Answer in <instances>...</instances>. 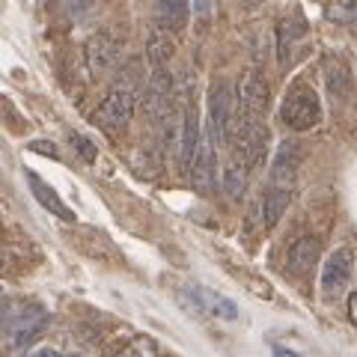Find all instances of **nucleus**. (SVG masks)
<instances>
[{
    "mask_svg": "<svg viewBox=\"0 0 357 357\" xmlns=\"http://www.w3.org/2000/svg\"><path fill=\"white\" fill-rule=\"evenodd\" d=\"M280 119L286 128L292 131H310L321 122V102L312 86L298 84L286 93L283 105H280Z\"/></svg>",
    "mask_w": 357,
    "mask_h": 357,
    "instance_id": "nucleus-1",
    "label": "nucleus"
},
{
    "mask_svg": "<svg viewBox=\"0 0 357 357\" xmlns=\"http://www.w3.org/2000/svg\"><path fill=\"white\" fill-rule=\"evenodd\" d=\"M134 86H137V84L119 81L114 89H110L107 98L96 110V122H98V126L107 128V131H119V128L128 126V119L134 114V98H137Z\"/></svg>",
    "mask_w": 357,
    "mask_h": 357,
    "instance_id": "nucleus-2",
    "label": "nucleus"
},
{
    "mask_svg": "<svg viewBox=\"0 0 357 357\" xmlns=\"http://www.w3.org/2000/svg\"><path fill=\"white\" fill-rule=\"evenodd\" d=\"M238 107L232 110L236 116H241V126H250V122H259V114L268 105V84L259 77V72H244L238 81Z\"/></svg>",
    "mask_w": 357,
    "mask_h": 357,
    "instance_id": "nucleus-3",
    "label": "nucleus"
},
{
    "mask_svg": "<svg viewBox=\"0 0 357 357\" xmlns=\"http://www.w3.org/2000/svg\"><path fill=\"white\" fill-rule=\"evenodd\" d=\"M42 310L36 307H21V310H13L6 316V345L9 349H21L27 340H33V333L42 328Z\"/></svg>",
    "mask_w": 357,
    "mask_h": 357,
    "instance_id": "nucleus-4",
    "label": "nucleus"
},
{
    "mask_svg": "<svg viewBox=\"0 0 357 357\" xmlns=\"http://www.w3.org/2000/svg\"><path fill=\"white\" fill-rule=\"evenodd\" d=\"M298 161H301V146L298 143H280L271 164V188L292 194L295 178H298Z\"/></svg>",
    "mask_w": 357,
    "mask_h": 357,
    "instance_id": "nucleus-5",
    "label": "nucleus"
},
{
    "mask_svg": "<svg viewBox=\"0 0 357 357\" xmlns=\"http://www.w3.org/2000/svg\"><path fill=\"white\" fill-rule=\"evenodd\" d=\"M119 60V45L107 36V33H96V36H89L86 42V66L93 77H102L107 75L110 69L116 66Z\"/></svg>",
    "mask_w": 357,
    "mask_h": 357,
    "instance_id": "nucleus-6",
    "label": "nucleus"
},
{
    "mask_svg": "<svg viewBox=\"0 0 357 357\" xmlns=\"http://www.w3.org/2000/svg\"><path fill=\"white\" fill-rule=\"evenodd\" d=\"M351 268H354V253L351 248H340L328 256L325 271H321V289L325 295H333L351 280Z\"/></svg>",
    "mask_w": 357,
    "mask_h": 357,
    "instance_id": "nucleus-7",
    "label": "nucleus"
},
{
    "mask_svg": "<svg viewBox=\"0 0 357 357\" xmlns=\"http://www.w3.org/2000/svg\"><path fill=\"white\" fill-rule=\"evenodd\" d=\"M208 134L215 140V146H220L229 134V122H232V110H229V96L220 84L211 86V96H208Z\"/></svg>",
    "mask_w": 357,
    "mask_h": 357,
    "instance_id": "nucleus-8",
    "label": "nucleus"
},
{
    "mask_svg": "<svg viewBox=\"0 0 357 357\" xmlns=\"http://www.w3.org/2000/svg\"><path fill=\"white\" fill-rule=\"evenodd\" d=\"M199 143H203V134H199L197 105H185V114H182V173L185 176H191V170H194Z\"/></svg>",
    "mask_w": 357,
    "mask_h": 357,
    "instance_id": "nucleus-9",
    "label": "nucleus"
},
{
    "mask_svg": "<svg viewBox=\"0 0 357 357\" xmlns=\"http://www.w3.org/2000/svg\"><path fill=\"white\" fill-rule=\"evenodd\" d=\"M170 102H173V77L164 69H155L149 89H146V107L155 122H161L167 114H170Z\"/></svg>",
    "mask_w": 357,
    "mask_h": 357,
    "instance_id": "nucleus-10",
    "label": "nucleus"
},
{
    "mask_svg": "<svg viewBox=\"0 0 357 357\" xmlns=\"http://www.w3.org/2000/svg\"><path fill=\"white\" fill-rule=\"evenodd\" d=\"M319 253H321V244L319 238H298L292 248H289V256H286V268H289V274H295V277H304L312 271V265L319 262Z\"/></svg>",
    "mask_w": 357,
    "mask_h": 357,
    "instance_id": "nucleus-11",
    "label": "nucleus"
},
{
    "mask_svg": "<svg viewBox=\"0 0 357 357\" xmlns=\"http://www.w3.org/2000/svg\"><path fill=\"white\" fill-rule=\"evenodd\" d=\"M191 178H194L199 194H208L211 185H215V140H211V134H203V143H199V152L194 158Z\"/></svg>",
    "mask_w": 357,
    "mask_h": 357,
    "instance_id": "nucleus-12",
    "label": "nucleus"
},
{
    "mask_svg": "<svg viewBox=\"0 0 357 357\" xmlns=\"http://www.w3.org/2000/svg\"><path fill=\"white\" fill-rule=\"evenodd\" d=\"M176 54V39L170 27H155L149 33V42H146V57L155 69H164V63H170Z\"/></svg>",
    "mask_w": 357,
    "mask_h": 357,
    "instance_id": "nucleus-13",
    "label": "nucleus"
},
{
    "mask_svg": "<svg viewBox=\"0 0 357 357\" xmlns=\"http://www.w3.org/2000/svg\"><path fill=\"white\" fill-rule=\"evenodd\" d=\"M248 170H250V164L244 161L238 152L232 155L227 164H223V191H227L232 199H238L244 194V185H248Z\"/></svg>",
    "mask_w": 357,
    "mask_h": 357,
    "instance_id": "nucleus-14",
    "label": "nucleus"
},
{
    "mask_svg": "<svg viewBox=\"0 0 357 357\" xmlns=\"http://www.w3.org/2000/svg\"><path fill=\"white\" fill-rule=\"evenodd\" d=\"M27 182H30V191H33V197H36L39 203H42L45 208L51 211V215H57V218H63V220H75V215H72L69 208H66V203H63V199H60L57 194H54L51 188L45 185L42 178L36 176V173H27Z\"/></svg>",
    "mask_w": 357,
    "mask_h": 357,
    "instance_id": "nucleus-15",
    "label": "nucleus"
},
{
    "mask_svg": "<svg viewBox=\"0 0 357 357\" xmlns=\"http://www.w3.org/2000/svg\"><path fill=\"white\" fill-rule=\"evenodd\" d=\"M289 191H277V188H268L265 197H262V227L271 229L277 220L283 218V211L289 208Z\"/></svg>",
    "mask_w": 357,
    "mask_h": 357,
    "instance_id": "nucleus-16",
    "label": "nucleus"
},
{
    "mask_svg": "<svg viewBox=\"0 0 357 357\" xmlns=\"http://www.w3.org/2000/svg\"><path fill=\"white\" fill-rule=\"evenodd\" d=\"M158 21L161 27L178 30L188 21V0H158Z\"/></svg>",
    "mask_w": 357,
    "mask_h": 357,
    "instance_id": "nucleus-17",
    "label": "nucleus"
},
{
    "mask_svg": "<svg viewBox=\"0 0 357 357\" xmlns=\"http://www.w3.org/2000/svg\"><path fill=\"white\" fill-rule=\"evenodd\" d=\"M328 18L333 24H351L357 27V0H331Z\"/></svg>",
    "mask_w": 357,
    "mask_h": 357,
    "instance_id": "nucleus-18",
    "label": "nucleus"
},
{
    "mask_svg": "<svg viewBox=\"0 0 357 357\" xmlns=\"http://www.w3.org/2000/svg\"><path fill=\"white\" fill-rule=\"evenodd\" d=\"M203 298L208 301V310L215 312L218 319H227V321H232V319H238V307L232 304L229 298H223V295H211V292H203Z\"/></svg>",
    "mask_w": 357,
    "mask_h": 357,
    "instance_id": "nucleus-19",
    "label": "nucleus"
},
{
    "mask_svg": "<svg viewBox=\"0 0 357 357\" xmlns=\"http://www.w3.org/2000/svg\"><path fill=\"white\" fill-rule=\"evenodd\" d=\"M119 357H158V345H155V340L143 337V340H134Z\"/></svg>",
    "mask_w": 357,
    "mask_h": 357,
    "instance_id": "nucleus-20",
    "label": "nucleus"
},
{
    "mask_svg": "<svg viewBox=\"0 0 357 357\" xmlns=\"http://www.w3.org/2000/svg\"><path fill=\"white\" fill-rule=\"evenodd\" d=\"M72 146H77V152L84 155V161H89V164L96 161V149L89 146V143H86V140L81 137V134H75V137H72Z\"/></svg>",
    "mask_w": 357,
    "mask_h": 357,
    "instance_id": "nucleus-21",
    "label": "nucleus"
},
{
    "mask_svg": "<svg viewBox=\"0 0 357 357\" xmlns=\"http://www.w3.org/2000/svg\"><path fill=\"white\" fill-rule=\"evenodd\" d=\"M337 72H340V89H342V96H345V93H349V77H345V66L337 63ZM328 84L337 89V77H333V69L328 72Z\"/></svg>",
    "mask_w": 357,
    "mask_h": 357,
    "instance_id": "nucleus-22",
    "label": "nucleus"
},
{
    "mask_svg": "<svg viewBox=\"0 0 357 357\" xmlns=\"http://www.w3.org/2000/svg\"><path fill=\"white\" fill-rule=\"evenodd\" d=\"M211 13V0H194V15L197 18H208Z\"/></svg>",
    "mask_w": 357,
    "mask_h": 357,
    "instance_id": "nucleus-23",
    "label": "nucleus"
},
{
    "mask_svg": "<svg viewBox=\"0 0 357 357\" xmlns=\"http://www.w3.org/2000/svg\"><path fill=\"white\" fill-rule=\"evenodd\" d=\"M349 319H351V325H357V289L349 295Z\"/></svg>",
    "mask_w": 357,
    "mask_h": 357,
    "instance_id": "nucleus-24",
    "label": "nucleus"
},
{
    "mask_svg": "<svg viewBox=\"0 0 357 357\" xmlns=\"http://www.w3.org/2000/svg\"><path fill=\"white\" fill-rule=\"evenodd\" d=\"M274 357H298L292 349H283V345H277V349H274Z\"/></svg>",
    "mask_w": 357,
    "mask_h": 357,
    "instance_id": "nucleus-25",
    "label": "nucleus"
},
{
    "mask_svg": "<svg viewBox=\"0 0 357 357\" xmlns=\"http://www.w3.org/2000/svg\"><path fill=\"white\" fill-rule=\"evenodd\" d=\"M33 357H63L60 351H54V349H42V351H36Z\"/></svg>",
    "mask_w": 357,
    "mask_h": 357,
    "instance_id": "nucleus-26",
    "label": "nucleus"
},
{
    "mask_svg": "<svg viewBox=\"0 0 357 357\" xmlns=\"http://www.w3.org/2000/svg\"><path fill=\"white\" fill-rule=\"evenodd\" d=\"M354 30H357V27H354Z\"/></svg>",
    "mask_w": 357,
    "mask_h": 357,
    "instance_id": "nucleus-27",
    "label": "nucleus"
}]
</instances>
